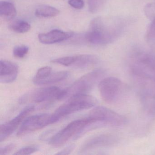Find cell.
Returning a JSON list of instances; mask_svg holds the SVG:
<instances>
[{"label": "cell", "instance_id": "4", "mask_svg": "<svg viewBox=\"0 0 155 155\" xmlns=\"http://www.w3.org/2000/svg\"><path fill=\"white\" fill-rule=\"evenodd\" d=\"M97 103L96 98L86 94H78L70 97L53 113L57 121L74 112L93 107Z\"/></svg>", "mask_w": 155, "mask_h": 155}, {"label": "cell", "instance_id": "18", "mask_svg": "<svg viewBox=\"0 0 155 155\" xmlns=\"http://www.w3.org/2000/svg\"><path fill=\"white\" fill-rule=\"evenodd\" d=\"M107 0H88L89 10L91 13H95L103 8Z\"/></svg>", "mask_w": 155, "mask_h": 155}, {"label": "cell", "instance_id": "17", "mask_svg": "<svg viewBox=\"0 0 155 155\" xmlns=\"http://www.w3.org/2000/svg\"><path fill=\"white\" fill-rule=\"evenodd\" d=\"M10 30L18 33H24L28 32L31 29V26L29 23L24 21H16L12 22L8 26Z\"/></svg>", "mask_w": 155, "mask_h": 155}, {"label": "cell", "instance_id": "2", "mask_svg": "<svg viewBox=\"0 0 155 155\" xmlns=\"http://www.w3.org/2000/svg\"><path fill=\"white\" fill-rule=\"evenodd\" d=\"M100 124L102 123L90 116L85 118L76 120L54 135L50 139L49 143L54 147H60L77 134L79 135L86 130L95 128L99 127Z\"/></svg>", "mask_w": 155, "mask_h": 155}, {"label": "cell", "instance_id": "19", "mask_svg": "<svg viewBox=\"0 0 155 155\" xmlns=\"http://www.w3.org/2000/svg\"><path fill=\"white\" fill-rule=\"evenodd\" d=\"M29 48L25 45L17 46L14 48L13 54L14 57L18 58H23L28 54Z\"/></svg>", "mask_w": 155, "mask_h": 155}, {"label": "cell", "instance_id": "3", "mask_svg": "<svg viewBox=\"0 0 155 155\" xmlns=\"http://www.w3.org/2000/svg\"><path fill=\"white\" fill-rule=\"evenodd\" d=\"M106 74V71L102 68L97 69L87 73L76 81L72 85L60 92L57 100L63 99L69 96L86 94L91 90L94 86L103 79Z\"/></svg>", "mask_w": 155, "mask_h": 155}, {"label": "cell", "instance_id": "22", "mask_svg": "<svg viewBox=\"0 0 155 155\" xmlns=\"http://www.w3.org/2000/svg\"><path fill=\"white\" fill-rule=\"evenodd\" d=\"M146 39L149 42H155V18L151 21L149 26L146 36Z\"/></svg>", "mask_w": 155, "mask_h": 155}, {"label": "cell", "instance_id": "27", "mask_svg": "<svg viewBox=\"0 0 155 155\" xmlns=\"http://www.w3.org/2000/svg\"><path fill=\"white\" fill-rule=\"evenodd\" d=\"M74 148V147L73 145L68 146V147H66V148L64 149L61 151H60L59 152H58L56 154H58V155H67V154H69L72 151Z\"/></svg>", "mask_w": 155, "mask_h": 155}, {"label": "cell", "instance_id": "7", "mask_svg": "<svg viewBox=\"0 0 155 155\" xmlns=\"http://www.w3.org/2000/svg\"><path fill=\"white\" fill-rule=\"evenodd\" d=\"M89 116L96 119L105 126H122L126 122L125 117L108 108L102 106L96 107L91 110Z\"/></svg>", "mask_w": 155, "mask_h": 155}, {"label": "cell", "instance_id": "14", "mask_svg": "<svg viewBox=\"0 0 155 155\" xmlns=\"http://www.w3.org/2000/svg\"><path fill=\"white\" fill-rule=\"evenodd\" d=\"M69 73L67 71H57L50 74L48 77L41 80H33V83L37 85H46L60 82L68 78Z\"/></svg>", "mask_w": 155, "mask_h": 155}, {"label": "cell", "instance_id": "5", "mask_svg": "<svg viewBox=\"0 0 155 155\" xmlns=\"http://www.w3.org/2000/svg\"><path fill=\"white\" fill-rule=\"evenodd\" d=\"M98 88L102 100L107 103H112L118 100L122 95L125 86L119 79L108 77L101 81Z\"/></svg>", "mask_w": 155, "mask_h": 155}, {"label": "cell", "instance_id": "1", "mask_svg": "<svg viewBox=\"0 0 155 155\" xmlns=\"http://www.w3.org/2000/svg\"><path fill=\"white\" fill-rule=\"evenodd\" d=\"M123 22L120 19L107 21L101 17L93 19L85 35L86 41L94 45L104 46L114 42L123 29Z\"/></svg>", "mask_w": 155, "mask_h": 155}, {"label": "cell", "instance_id": "24", "mask_svg": "<svg viewBox=\"0 0 155 155\" xmlns=\"http://www.w3.org/2000/svg\"><path fill=\"white\" fill-rule=\"evenodd\" d=\"M38 148L37 146H28L21 149L14 153V155H30L37 152Z\"/></svg>", "mask_w": 155, "mask_h": 155}, {"label": "cell", "instance_id": "10", "mask_svg": "<svg viewBox=\"0 0 155 155\" xmlns=\"http://www.w3.org/2000/svg\"><path fill=\"white\" fill-rule=\"evenodd\" d=\"M114 141L115 139L111 135L107 134L98 135L85 141L81 147L79 152L84 153L98 148L107 147L113 144Z\"/></svg>", "mask_w": 155, "mask_h": 155}, {"label": "cell", "instance_id": "21", "mask_svg": "<svg viewBox=\"0 0 155 155\" xmlns=\"http://www.w3.org/2000/svg\"><path fill=\"white\" fill-rule=\"evenodd\" d=\"M52 73V68L50 67H44L41 68L37 71L36 76L33 80H41L48 77L50 74Z\"/></svg>", "mask_w": 155, "mask_h": 155}, {"label": "cell", "instance_id": "6", "mask_svg": "<svg viewBox=\"0 0 155 155\" xmlns=\"http://www.w3.org/2000/svg\"><path fill=\"white\" fill-rule=\"evenodd\" d=\"M56 122L57 120L53 113L38 114L31 116L23 121L17 133V136H24Z\"/></svg>", "mask_w": 155, "mask_h": 155}, {"label": "cell", "instance_id": "11", "mask_svg": "<svg viewBox=\"0 0 155 155\" xmlns=\"http://www.w3.org/2000/svg\"><path fill=\"white\" fill-rule=\"evenodd\" d=\"M18 68L15 63L9 61H0V81L1 83L13 82L18 77Z\"/></svg>", "mask_w": 155, "mask_h": 155}, {"label": "cell", "instance_id": "15", "mask_svg": "<svg viewBox=\"0 0 155 155\" xmlns=\"http://www.w3.org/2000/svg\"><path fill=\"white\" fill-rule=\"evenodd\" d=\"M17 10L14 4L7 1L0 2V15L6 20L9 21L15 18Z\"/></svg>", "mask_w": 155, "mask_h": 155}, {"label": "cell", "instance_id": "12", "mask_svg": "<svg viewBox=\"0 0 155 155\" xmlns=\"http://www.w3.org/2000/svg\"><path fill=\"white\" fill-rule=\"evenodd\" d=\"M73 32L53 30L46 33L39 34V40L44 44H52L67 40L73 36Z\"/></svg>", "mask_w": 155, "mask_h": 155}, {"label": "cell", "instance_id": "26", "mask_svg": "<svg viewBox=\"0 0 155 155\" xmlns=\"http://www.w3.org/2000/svg\"><path fill=\"white\" fill-rule=\"evenodd\" d=\"M15 147L14 144H10L3 147L1 148L0 155H6L9 154L14 150Z\"/></svg>", "mask_w": 155, "mask_h": 155}, {"label": "cell", "instance_id": "8", "mask_svg": "<svg viewBox=\"0 0 155 155\" xmlns=\"http://www.w3.org/2000/svg\"><path fill=\"white\" fill-rule=\"evenodd\" d=\"M61 90L57 87H49L38 89L26 93L20 98L21 104L40 103L50 100L57 99Z\"/></svg>", "mask_w": 155, "mask_h": 155}, {"label": "cell", "instance_id": "13", "mask_svg": "<svg viewBox=\"0 0 155 155\" xmlns=\"http://www.w3.org/2000/svg\"><path fill=\"white\" fill-rule=\"evenodd\" d=\"M99 61L97 56L89 54L75 56V60L71 67L84 68L97 64Z\"/></svg>", "mask_w": 155, "mask_h": 155}, {"label": "cell", "instance_id": "20", "mask_svg": "<svg viewBox=\"0 0 155 155\" xmlns=\"http://www.w3.org/2000/svg\"><path fill=\"white\" fill-rule=\"evenodd\" d=\"M75 59V56H68L55 59L51 61V62L63 65L66 67H71Z\"/></svg>", "mask_w": 155, "mask_h": 155}, {"label": "cell", "instance_id": "25", "mask_svg": "<svg viewBox=\"0 0 155 155\" xmlns=\"http://www.w3.org/2000/svg\"><path fill=\"white\" fill-rule=\"evenodd\" d=\"M68 4L72 8L77 9H81L84 6V2L83 0H69Z\"/></svg>", "mask_w": 155, "mask_h": 155}, {"label": "cell", "instance_id": "23", "mask_svg": "<svg viewBox=\"0 0 155 155\" xmlns=\"http://www.w3.org/2000/svg\"><path fill=\"white\" fill-rule=\"evenodd\" d=\"M144 11L147 18L153 20L155 18V2L147 4L144 8Z\"/></svg>", "mask_w": 155, "mask_h": 155}, {"label": "cell", "instance_id": "16", "mask_svg": "<svg viewBox=\"0 0 155 155\" xmlns=\"http://www.w3.org/2000/svg\"><path fill=\"white\" fill-rule=\"evenodd\" d=\"M59 13V11L56 8L46 5L39 6L35 11L36 16L41 18H53Z\"/></svg>", "mask_w": 155, "mask_h": 155}, {"label": "cell", "instance_id": "9", "mask_svg": "<svg viewBox=\"0 0 155 155\" xmlns=\"http://www.w3.org/2000/svg\"><path fill=\"white\" fill-rule=\"evenodd\" d=\"M35 107L29 106L21 110L11 120L2 124L0 127V141L5 140L13 133L24 119L34 110Z\"/></svg>", "mask_w": 155, "mask_h": 155}]
</instances>
